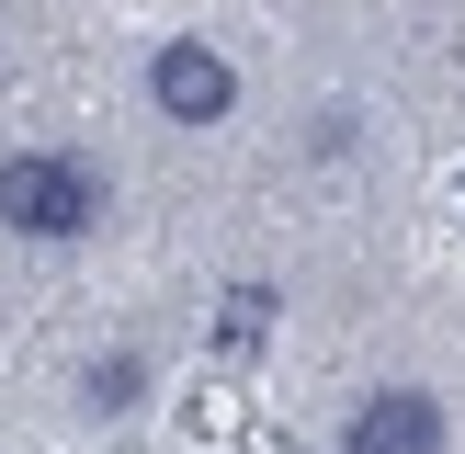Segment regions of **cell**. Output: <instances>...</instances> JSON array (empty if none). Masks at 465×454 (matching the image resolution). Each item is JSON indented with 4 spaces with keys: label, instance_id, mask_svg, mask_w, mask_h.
Instances as JSON below:
<instances>
[{
    "label": "cell",
    "instance_id": "cell-3",
    "mask_svg": "<svg viewBox=\"0 0 465 454\" xmlns=\"http://www.w3.org/2000/svg\"><path fill=\"white\" fill-rule=\"evenodd\" d=\"M443 443H454V409L431 386H375L341 420V454H443Z\"/></svg>",
    "mask_w": 465,
    "mask_h": 454
},
{
    "label": "cell",
    "instance_id": "cell-4",
    "mask_svg": "<svg viewBox=\"0 0 465 454\" xmlns=\"http://www.w3.org/2000/svg\"><path fill=\"white\" fill-rule=\"evenodd\" d=\"M80 409L91 420H136V409H148V352H103L80 375Z\"/></svg>",
    "mask_w": 465,
    "mask_h": 454
},
{
    "label": "cell",
    "instance_id": "cell-1",
    "mask_svg": "<svg viewBox=\"0 0 465 454\" xmlns=\"http://www.w3.org/2000/svg\"><path fill=\"white\" fill-rule=\"evenodd\" d=\"M0 227L35 239V250L91 239V227H103V171L68 159V148H12V159H0Z\"/></svg>",
    "mask_w": 465,
    "mask_h": 454
},
{
    "label": "cell",
    "instance_id": "cell-2",
    "mask_svg": "<svg viewBox=\"0 0 465 454\" xmlns=\"http://www.w3.org/2000/svg\"><path fill=\"white\" fill-rule=\"evenodd\" d=\"M148 103L171 114V125H227V114H239V68H227L204 35H171L148 57Z\"/></svg>",
    "mask_w": 465,
    "mask_h": 454
},
{
    "label": "cell",
    "instance_id": "cell-6",
    "mask_svg": "<svg viewBox=\"0 0 465 454\" xmlns=\"http://www.w3.org/2000/svg\"><path fill=\"white\" fill-rule=\"evenodd\" d=\"M307 148H318V159H341V148H363V125H352V114H318V125H307Z\"/></svg>",
    "mask_w": 465,
    "mask_h": 454
},
{
    "label": "cell",
    "instance_id": "cell-5",
    "mask_svg": "<svg viewBox=\"0 0 465 454\" xmlns=\"http://www.w3.org/2000/svg\"><path fill=\"white\" fill-rule=\"evenodd\" d=\"M216 340H227V352L272 340V284H227V295H216Z\"/></svg>",
    "mask_w": 465,
    "mask_h": 454
}]
</instances>
